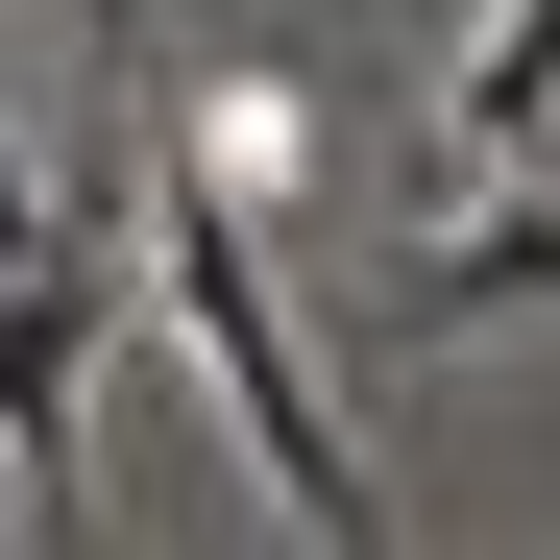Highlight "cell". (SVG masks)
I'll use <instances>...</instances> for the list:
<instances>
[{"instance_id":"2","label":"cell","mask_w":560,"mask_h":560,"mask_svg":"<svg viewBox=\"0 0 560 560\" xmlns=\"http://www.w3.org/2000/svg\"><path fill=\"white\" fill-rule=\"evenodd\" d=\"M98 341H122V220H49L25 268H0V512H25V536H73V512H98V488H73Z\"/></svg>"},{"instance_id":"3","label":"cell","mask_w":560,"mask_h":560,"mask_svg":"<svg viewBox=\"0 0 560 560\" xmlns=\"http://www.w3.org/2000/svg\"><path fill=\"white\" fill-rule=\"evenodd\" d=\"M536 122H560V0H512V25L463 49V98H439V147H463V171H536Z\"/></svg>"},{"instance_id":"4","label":"cell","mask_w":560,"mask_h":560,"mask_svg":"<svg viewBox=\"0 0 560 560\" xmlns=\"http://www.w3.org/2000/svg\"><path fill=\"white\" fill-rule=\"evenodd\" d=\"M512 293H560V220H463V244L415 268V341H463V317H512Z\"/></svg>"},{"instance_id":"1","label":"cell","mask_w":560,"mask_h":560,"mask_svg":"<svg viewBox=\"0 0 560 560\" xmlns=\"http://www.w3.org/2000/svg\"><path fill=\"white\" fill-rule=\"evenodd\" d=\"M122 268L171 293V341H196V390L244 415V463L293 488L317 536H390V488H365V439L317 415V365H293V317H268V196H220V171H122Z\"/></svg>"},{"instance_id":"6","label":"cell","mask_w":560,"mask_h":560,"mask_svg":"<svg viewBox=\"0 0 560 560\" xmlns=\"http://www.w3.org/2000/svg\"><path fill=\"white\" fill-rule=\"evenodd\" d=\"M98 25H147V0H98Z\"/></svg>"},{"instance_id":"5","label":"cell","mask_w":560,"mask_h":560,"mask_svg":"<svg viewBox=\"0 0 560 560\" xmlns=\"http://www.w3.org/2000/svg\"><path fill=\"white\" fill-rule=\"evenodd\" d=\"M49 220H73V196H49V171H25V147H0V268H25V244H49Z\"/></svg>"}]
</instances>
